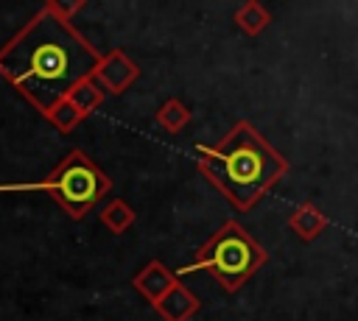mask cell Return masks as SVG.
Masks as SVG:
<instances>
[{
	"instance_id": "1",
	"label": "cell",
	"mask_w": 358,
	"mask_h": 321,
	"mask_svg": "<svg viewBox=\"0 0 358 321\" xmlns=\"http://www.w3.org/2000/svg\"><path fill=\"white\" fill-rule=\"evenodd\" d=\"M101 53L45 6L0 47V75L45 117L81 78L92 75Z\"/></svg>"
},
{
	"instance_id": "2",
	"label": "cell",
	"mask_w": 358,
	"mask_h": 321,
	"mask_svg": "<svg viewBox=\"0 0 358 321\" xmlns=\"http://www.w3.org/2000/svg\"><path fill=\"white\" fill-rule=\"evenodd\" d=\"M199 170L235 209L249 212L288 173V162L249 120H238L215 145L199 151Z\"/></svg>"
},
{
	"instance_id": "3",
	"label": "cell",
	"mask_w": 358,
	"mask_h": 321,
	"mask_svg": "<svg viewBox=\"0 0 358 321\" xmlns=\"http://www.w3.org/2000/svg\"><path fill=\"white\" fill-rule=\"evenodd\" d=\"M28 190L48 193L70 218L81 221L112 190V179L81 148H73L48 173V179L28 184H0V193H28Z\"/></svg>"
},
{
	"instance_id": "4",
	"label": "cell",
	"mask_w": 358,
	"mask_h": 321,
	"mask_svg": "<svg viewBox=\"0 0 358 321\" xmlns=\"http://www.w3.org/2000/svg\"><path fill=\"white\" fill-rule=\"evenodd\" d=\"M263 246L238 223V221H224V226L199 246L193 262L185 271H207L210 276L218 279V285L227 293H235L241 285H246L266 262Z\"/></svg>"
},
{
	"instance_id": "5",
	"label": "cell",
	"mask_w": 358,
	"mask_h": 321,
	"mask_svg": "<svg viewBox=\"0 0 358 321\" xmlns=\"http://www.w3.org/2000/svg\"><path fill=\"white\" fill-rule=\"evenodd\" d=\"M92 78L98 81V87L106 95H123L140 78V67L120 47H112V50L101 53V61L92 70Z\"/></svg>"
},
{
	"instance_id": "6",
	"label": "cell",
	"mask_w": 358,
	"mask_h": 321,
	"mask_svg": "<svg viewBox=\"0 0 358 321\" xmlns=\"http://www.w3.org/2000/svg\"><path fill=\"white\" fill-rule=\"evenodd\" d=\"M179 282V276L165 265V262H159V260H151V262H145L137 274H134V279H131V285H134V290L154 307L173 285Z\"/></svg>"
},
{
	"instance_id": "7",
	"label": "cell",
	"mask_w": 358,
	"mask_h": 321,
	"mask_svg": "<svg viewBox=\"0 0 358 321\" xmlns=\"http://www.w3.org/2000/svg\"><path fill=\"white\" fill-rule=\"evenodd\" d=\"M199 307H201V301H199L196 293H193L190 288H185L182 282H176V285L154 304V310H157V315H159L162 321H190V318L199 313Z\"/></svg>"
},
{
	"instance_id": "8",
	"label": "cell",
	"mask_w": 358,
	"mask_h": 321,
	"mask_svg": "<svg viewBox=\"0 0 358 321\" xmlns=\"http://www.w3.org/2000/svg\"><path fill=\"white\" fill-rule=\"evenodd\" d=\"M288 229H291L299 240L310 243V240H316V237L327 229V215H324L316 204L302 201V204L288 215Z\"/></svg>"
},
{
	"instance_id": "9",
	"label": "cell",
	"mask_w": 358,
	"mask_h": 321,
	"mask_svg": "<svg viewBox=\"0 0 358 321\" xmlns=\"http://www.w3.org/2000/svg\"><path fill=\"white\" fill-rule=\"evenodd\" d=\"M73 106H76V112L81 114V117H90L101 103H103V98H106V92L98 87V81L92 78V75H87V78H81L67 95H64Z\"/></svg>"
},
{
	"instance_id": "10",
	"label": "cell",
	"mask_w": 358,
	"mask_h": 321,
	"mask_svg": "<svg viewBox=\"0 0 358 321\" xmlns=\"http://www.w3.org/2000/svg\"><path fill=\"white\" fill-rule=\"evenodd\" d=\"M271 22V14L263 3L257 0H246L243 6L235 8V25L246 33V36H260Z\"/></svg>"
},
{
	"instance_id": "11",
	"label": "cell",
	"mask_w": 358,
	"mask_h": 321,
	"mask_svg": "<svg viewBox=\"0 0 358 321\" xmlns=\"http://www.w3.org/2000/svg\"><path fill=\"white\" fill-rule=\"evenodd\" d=\"M134 221H137V212L129 207V201H123V198H112V201H106L103 207H101V223L112 232V234H123V232H129L131 226H134Z\"/></svg>"
},
{
	"instance_id": "12",
	"label": "cell",
	"mask_w": 358,
	"mask_h": 321,
	"mask_svg": "<svg viewBox=\"0 0 358 321\" xmlns=\"http://www.w3.org/2000/svg\"><path fill=\"white\" fill-rule=\"evenodd\" d=\"M190 117H193V112H190V109H187V103H182L179 98H168V100L157 109V114H154L157 126H159V128H165L168 134L182 131V128L190 123Z\"/></svg>"
},
{
	"instance_id": "13",
	"label": "cell",
	"mask_w": 358,
	"mask_h": 321,
	"mask_svg": "<svg viewBox=\"0 0 358 321\" xmlns=\"http://www.w3.org/2000/svg\"><path fill=\"white\" fill-rule=\"evenodd\" d=\"M45 120L56 128V131H62V134H70L84 117L76 112V106L67 100V98H62V100H56L53 106H50V112L45 114Z\"/></svg>"
},
{
	"instance_id": "14",
	"label": "cell",
	"mask_w": 358,
	"mask_h": 321,
	"mask_svg": "<svg viewBox=\"0 0 358 321\" xmlns=\"http://www.w3.org/2000/svg\"><path fill=\"white\" fill-rule=\"evenodd\" d=\"M45 8H48V11H53L59 20L73 22V17L84 8V0H48V3H45Z\"/></svg>"
}]
</instances>
